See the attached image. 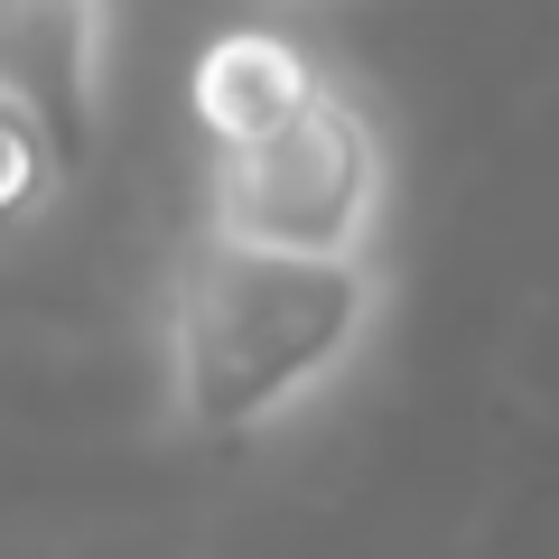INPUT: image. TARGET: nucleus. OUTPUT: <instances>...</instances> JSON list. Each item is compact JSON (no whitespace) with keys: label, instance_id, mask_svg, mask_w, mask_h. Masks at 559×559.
Masks as SVG:
<instances>
[{"label":"nucleus","instance_id":"obj_1","mask_svg":"<svg viewBox=\"0 0 559 559\" xmlns=\"http://www.w3.org/2000/svg\"><path fill=\"white\" fill-rule=\"evenodd\" d=\"M382 252L318 261L234 234H187L159 299V382L187 439H261L326 401L382 336Z\"/></svg>","mask_w":559,"mask_h":559},{"label":"nucleus","instance_id":"obj_2","mask_svg":"<svg viewBox=\"0 0 559 559\" xmlns=\"http://www.w3.org/2000/svg\"><path fill=\"white\" fill-rule=\"evenodd\" d=\"M382 224H392V140L364 112V94L336 75L308 84V103L280 131L205 159V234L355 261L382 252Z\"/></svg>","mask_w":559,"mask_h":559},{"label":"nucleus","instance_id":"obj_3","mask_svg":"<svg viewBox=\"0 0 559 559\" xmlns=\"http://www.w3.org/2000/svg\"><path fill=\"white\" fill-rule=\"evenodd\" d=\"M103 75H112V0H0V103L47 121L66 168L103 140Z\"/></svg>","mask_w":559,"mask_h":559},{"label":"nucleus","instance_id":"obj_4","mask_svg":"<svg viewBox=\"0 0 559 559\" xmlns=\"http://www.w3.org/2000/svg\"><path fill=\"white\" fill-rule=\"evenodd\" d=\"M318 75L326 66L308 57L299 38H280V28H224L197 57V75H187V112H197L205 150H234V140L280 131V121L308 103Z\"/></svg>","mask_w":559,"mask_h":559},{"label":"nucleus","instance_id":"obj_5","mask_svg":"<svg viewBox=\"0 0 559 559\" xmlns=\"http://www.w3.org/2000/svg\"><path fill=\"white\" fill-rule=\"evenodd\" d=\"M57 187H66V150L47 140V121L20 112V103H0V224L47 215Z\"/></svg>","mask_w":559,"mask_h":559}]
</instances>
